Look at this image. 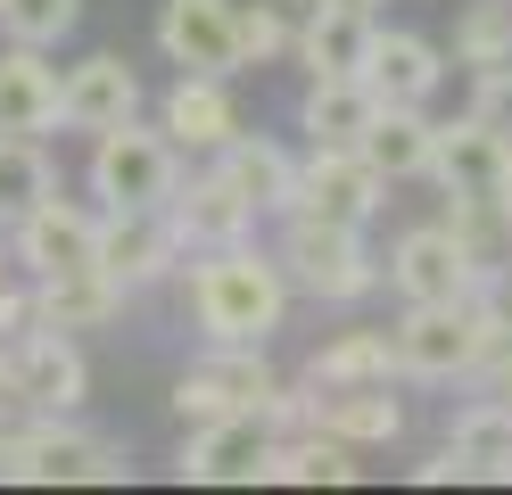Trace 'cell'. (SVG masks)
I'll list each match as a JSON object with an SVG mask.
<instances>
[{
  "mask_svg": "<svg viewBox=\"0 0 512 495\" xmlns=\"http://www.w3.org/2000/svg\"><path fill=\"white\" fill-rule=\"evenodd\" d=\"M182 306H190V330L207 347H265L290 322V273H281L273 248H256V231L223 240V248H190Z\"/></svg>",
  "mask_w": 512,
  "mask_h": 495,
  "instance_id": "obj_1",
  "label": "cell"
},
{
  "mask_svg": "<svg viewBox=\"0 0 512 495\" xmlns=\"http://www.w3.org/2000/svg\"><path fill=\"white\" fill-rule=\"evenodd\" d=\"M0 479L25 487H116L133 479V454L100 429H83L75 413H34L17 429H0Z\"/></svg>",
  "mask_w": 512,
  "mask_h": 495,
  "instance_id": "obj_2",
  "label": "cell"
},
{
  "mask_svg": "<svg viewBox=\"0 0 512 495\" xmlns=\"http://www.w3.org/2000/svg\"><path fill=\"white\" fill-rule=\"evenodd\" d=\"M281 223V273H290V297H314V306H356V297L380 289V256L364 248L356 223H323V215H273Z\"/></svg>",
  "mask_w": 512,
  "mask_h": 495,
  "instance_id": "obj_3",
  "label": "cell"
},
{
  "mask_svg": "<svg viewBox=\"0 0 512 495\" xmlns=\"http://www.w3.org/2000/svg\"><path fill=\"white\" fill-rule=\"evenodd\" d=\"M83 182H91V198H100V215H116V207H166L174 182H182V149L166 141V124L124 116L108 132H91Z\"/></svg>",
  "mask_w": 512,
  "mask_h": 495,
  "instance_id": "obj_4",
  "label": "cell"
},
{
  "mask_svg": "<svg viewBox=\"0 0 512 495\" xmlns=\"http://www.w3.org/2000/svg\"><path fill=\"white\" fill-rule=\"evenodd\" d=\"M380 281L397 289V306H463V297H479V256L463 248L455 223H413L389 240V256H380Z\"/></svg>",
  "mask_w": 512,
  "mask_h": 495,
  "instance_id": "obj_5",
  "label": "cell"
},
{
  "mask_svg": "<svg viewBox=\"0 0 512 495\" xmlns=\"http://www.w3.org/2000/svg\"><path fill=\"white\" fill-rule=\"evenodd\" d=\"M397 380H471L488 372V322H479V306L463 297V306H405L397 322Z\"/></svg>",
  "mask_w": 512,
  "mask_h": 495,
  "instance_id": "obj_6",
  "label": "cell"
},
{
  "mask_svg": "<svg viewBox=\"0 0 512 495\" xmlns=\"http://www.w3.org/2000/svg\"><path fill=\"white\" fill-rule=\"evenodd\" d=\"M9 256L25 281H58V273H91L100 264V207H75V198H34L9 223Z\"/></svg>",
  "mask_w": 512,
  "mask_h": 495,
  "instance_id": "obj_7",
  "label": "cell"
},
{
  "mask_svg": "<svg viewBox=\"0 0 512 495\" xmlns=\"http://www.w3.org/2000/svg\"><path fill=\"white\" fill-rule=\"evenodd\" d=\"M380 207H389V182L372 174L364 149H306V157H298V182H290V207H281V215H323V223L372 231Z\"/></svg>",
  "mask_w": 512,
  "mask_h": 495,
  "instance_id": "obj_8",
  "label": "cell"
},
{
  "mask_svg": "<svg viewBox=\"0 0 512 495\" xmlns=\"http://www.w3.org/2000/svg\"><path fill=\"white\" fill-rule=\"evenodd\" d=\"M273 438H281V429L265 413H223V421H199L182 438L174 471L190 487H256V479L273 471Z\"/></svg>",
  "mask_w": 512,
  "mask_h": 495,
  "instance_id": "obj_9",
  "label": "cell"
},
{
  "mask_svg": "<svg viewBox=\"0 0 512 495\" xmlns=\"http://www.w3.org/2000/svg\"><path fill=\"white\" fill-rule=\"evenodd\" d=\"M157 58L174 75H240V0H157Z\"/></svg>",
  "mask_w": 512,
  "mask_h": 495,
  "instance_id": "obj_10",
  "label": "cell"
},
{
  "mask_svg": "<svg viewBox=\"0 0 512 495\" xmlns=\"http://www.w3.org/2000/svg\"><path fill=\"white\" fill-rule=\"evenodd\" d=\"M281 388V372L265 363V347H207V363H190L174 380V413L199 429L223 413H265V396Z\"/></svg>",
  "mask_w": 512,
  "mask_h": 495,
  "instance_id": "obj_11",
  "label": "cell"
},
{
  "mask_svg": "<svg viewBox=\"0 0 512 495\" xmlns=\"http://www.w3.org/2000/svg\"><path fill=\"white\" fill-rule=\"evenodd\" d=\"M182 231H174V215L166 207H116V215H100V273H116L124 289H157V281H174L182 273Z\"/></svg>",
  "mask_w": 512,
  "mask_h": 495,
  "instance_id": "obj_12",
  "label": "cell"
},
{
  "mask_svg": "<svg viewBox=\"0 0 512 495\" xmlns=\"http://www.w3.org/2000/svg\"><path fill=\"white\" fill-rule=\"evenodd\" d=\"M430 182L446 190V207L471 198V207H512V141H496L479 116L463 124H438V165Z\"/></svg>",
  "mask_w": 512,
  "mask_h": 495,
  "instance_id": "obj_13",
  "label": "cell"
},
{
  "mask_svg": "<svg viewBox=\"0 0 512 495\" xmlns=\"http://www.w3.org/2000/svg\"><path fill=\"white\" fill-rule=\"evenodd\" d=\"M306 429H331V438H347L356 454L397 446L405 438V396H397V380H347V388H314L306 380Z\"/></svg>",
  "mask_w": 512,
  "mask_h": 495,
  "instance_id": "obj_14",
  "label": "cell"
},
{
  "mask_svg": "<svg viewBox=\"0 0 512 495\" xmlns=\"http://www.w3.org/2000/svg\"><path fill=\"white\" fill-rule=\"evenodd\" d=\"M124 116H141V66L124 50H91L67 66V83H58V124L67 132H108Z\"/></svg>",
  "mask_w": 512,
  "mask_h": 495,
  "instance_id": "obj_15",
  "label": "cell"
},
{
  "mask_svg": "<svg viewBox=\"0 0 512 495\" xmlns=\"http://www.w3.org/2000/svg\"><path fill=\"white\" fill-rule=\"evenodd\" d=\"M364 83L380 108H430L438 83H446V50L430 33H405V25H380L372 50H364Z\"/></svg>",
  "mask_w": 512,
  "mask_h": 495,
  "instance_id": "obj_16",
  "label": "cell"
},
{
  "mask_svg": "<svg viewBox=\"0 0 512 495\" xmlns=\"http://www.w3.org/2000/svg\"><path fill=\"white\" fill-rule=\"evenodd\" d=\"M17 372H25V405L34 413H83L91 405V355H83L75 330L34 322L17 339Z\"/></svg>",
  "mask_w": 512,
  "mask_h": 495,
  "instance_id": "obj_17",
  "label": "cell"
},
{
  "mask_svg": "<svg viewBox=\"0 0 512 495\" xmlns=\"http://www.w3.org/2000/svg\"><path fill=\"white\" fill-rule=\"evenodd\" d=\"M166 215H174V231H182V248H223V240H248V231L265 223V215H256L248 198L232 190V174H223L215 157L199 165V174H182V182H174Z\"/></svg>",
  "mask_w": 512,
  "mask_h": 495,
  "instance_id": "obj_18",
  "label": "cell"
},
{
  "mask_svg": "<svg viewBox=\"0 0 512 495\" xmlns=\"http://www.w3.org/2000/svg\"><path fill=\"white\" fill-rule=\"evenodd\" d=\"M157 124L182 157H215L223 141L240 132V99H232V75H174V91L157 99Z\"/></svg>",
  "mask_w": 512,
  "mask_h": 495,
  "instance_id": "obj_19",
  "label": "cell"
},
{
  "mask_svg": "<svg viewBox=\"0 0 512 495\" xmlns=\"http://www.w3.org/2000/svg\"><path fill=\"white\" fill-rule=\"evenodd\" d=\"M372 116H380V99L364 75H306V99H298L306 149H364Z\"/></svg>",
  "mask_w": 512,
  "mask_h": 495,
  "instance_id": "obj_20",
  "label": "cell"
},
{
  "mask_svg": "<svg viewBox=\"0 0 512 495\" xmlns=\"http://www.w3.org/2000/svg\"><path fill=\"white\" fill-rule=\"evenodd\" d=\"M58 66L34 42H0V132H58Z\"/></svg>",
  "mask_w": 512,
  "mask_h": 495,
  "instance_id": "obj_21",
  "label": "cell"
},
{
  "mask_svg": "<svg viewBox=\"0 0 512 495\" xmlns=\"http://www.w3.org/2000/svg\"><path fill=\"white\" fill-rule=\"evenodd\" d=\"M372 33H380V17H364V9H298V42H290V58L306 66V75H364V50H372Z\"/></svg>",
  "mask_w": 512,
  "mask_h": 495,
  "instance_id": "obj_22",
  "label": "cell"
},
{
  "mask_svg": "<svg viewBox=\"0 0 512 495\" xmlns=\"http://www.w3.org/2000/svg\"><path fill=\"white\" fill-rule=\"evenodd\" d=\"M124 306H133V289H124L116 273H100V264H91V273H58V281H34V314L50 322V330H108Z\"/></svg>",
  "mask_w": 512,
  "mask_h": 495,
  "instance_id": "obj_23",
  "label": "cell"
},
{
  "mask_svg": "<svg viewBox=\"0 0 512 495\" xmlns=\"http://www.w3.org/2000/svg\"><path fill=\"white\" fill-rule=\"evenodd\" d=\"M364 157H372V174L380 182H430V165H438V124L430 108H380L372 132H364Z\"/></svg>",
  "mask_w": 512,
  "mask_h": 495,
  "instance_id": "obj_24",
  "label": "cell"
},
{
  "mask_svg": "<svg viewBox=\"0 0 512 495\" xmlns=\"http://www.w3.org/2000/svg\"><path fill=\"white\" fill-rule=\"evenodd\" d=\"M215 165H223V174H232V190L248 198L256 215H281V207H290V182H298V157L281 149V141H265V132H248V124H240L232 141L215 149Z\"/></svg>",
  "mask_w": 512,
  "mask_h": 495,
  "instance_id": "obj_25",
  "label": "cell"
},
{
  "mask_svg": "<svg viewBox=\"0 0 512 495\" xmlns=\"http://www.w3.org/2000/svg\"><path fill=\"white\" fill-rule=\"evenodd\" d=\"M446 454L463 462V479H512V405L496 388L446 421Z\"/></svg>",
  "mask_w": 512,
  "mask_h": 495,
  "instance_id": "obj_26",
  "label": "cell"
},
{
  "mask_svg": "<svg viewBox=\"0 0 512 495\" xmlns=\"http://www.w3.org/2000/svg\"><path fill=\"white\" fill-rule=\"evenodd\" d=\"M265 479H281V487H356L364 462H356L347 438H331V429H281Z\"/></svg>",
  "mask_w": 512,
  "mask_h": 495,
  "instance_id": "obj_27",
  "label": "cell"
},
{
  "mask_svg": "<svg viewBox=\"0 0 512 495\" xmlns=\"http://www.w3.org/2000/svg\"><path fill=\"white\" fill-rule=\"evenodd\" d=\"M314 388H347V380H397V330H380V322H356V330H339V339H323L306 355V372Z\"/></svg>",
  "mask_w": 512,
  "mask_h": 495,
  "instance_id": "obj_28",
  "label": "cell"
},
{
  "mask_svg": "<svg viewBox=\"0 0 512 495\" xmlns=\"http://www.w3.org/2000/svg\"><path fill=\"white\" fill-rule=\"evenodd\" d=\"M50 190H58V165L42 149V132H0V223H17Z\"/></svg>",
  "mask_w": 512,
  "mask_h": 495,
  "instance_id": "obj_29",
  "label": "cell"
},
{
  "mask_svg": "<svg viewBox=\"0 0 512 495\" xmlns=\"http://www.w3.org/2000/svg\"><path fill=\"white\" fill-rule=\"evenodd\" d=\"M512 58V0H463L455 9V66H504Z\"/></svg>",
  "mask_w": 512,
  "mask_h": 495,
  "instance_id": "obj_30",
  "label": "cell"
},
{
  "mask_svg": "<svg viewBox=\"0 0 512 495\" xmlns=\"http://www.w3.org/2000/svg\"><path fill=\"white\" fill-rule=\"evenodd\" d=\"M75 25H83V0H0V42L58 50Z\"/></svg>",
  "mask_w": 512,
  "mask_h": 495,
  "instance_id": "obj_31",
  "label": "cell"
},
{
  "mask_svg": "<svg viewBox=\"0 0 512 495\" xmlns=\"http://www.w3.org/2000/svg\"><path fill=\"white\" fill-rule=\"evenodd\" d=\"M298 42V9H281V0H240V58L248 66H281Z\"/></svg>",
  "mask_w": 512,
  "mask_h": 495,
  "instance_id": "obj_32",
  "label": "cell"
},
{
  "mask_svg": "<svg viewBox=\"0 0 512 495\" xmlns=\"http://www.w3.org/2000/svg\"><path fill=\"white\" fill-rule=\"evenodd\" d=\"M463 116H479L496 141H512V58H504V66H479V75H471V108H463Z\"/></svg>",
  "mask_w": 512,
  "mask_h": 495,
  "instance_id": "obj_33",
  "label": "cell"
},
{
  "mask_svg": "<svg viewBox=\"0 0 512 495\" xmlns=\"http://www.w3.org/2000/svg\"><path fill=\"white\" fill-rule=\"evenodd\" d=\"M471 306H479V322H488V355H496V347H512V264H496V273L479 281Z\"/></svg>",
  "mask_w": 512,
  "mask_h": 495,
  "instance_id": "obj_34",
  "label": "cell"
},
{
  "mask_svg": "<svg viewBox=\"0 0 512 495\" xmlns=\"http://www.w3.org/2000/svg\"><path fill=\"white\" fill-rule=\"evenodd\" d=\"M34 322H42V314H34V281L9 273V281H0V347H17Z\"/></svg>",
  "mask_w": 512,
  "mask_h": 495,
  "instance_id": "obj_35",
  "label": "cell"
},
{
  "mask_svg": "<svg viewBox=\"0 0 512 495\" xmlns=\"http://www.w3.org/2000/svg\"><path fill=\"white\" fill-rule=\"evenodd\" d=\"M488 388L512 405V347H496V355H488Z\"/></svg>",
  "mask_w": 512,
  "mask_h": 495,
  "instance_id": "obj_36",
  "label": "cell"
},
{
  "mask_svg": "<svg viewBox=\"0 0 512 495\" xmlns=\"http://www.w3.org/2000/svg\"><path fill=\"white\" fill-rule=\"evenodd\" d=\"M323 9H364V17H380V0H323Z\"/></svg>",
  "mask_w": 512,
  "mask_h": 495,
  "instance_id": "obj_37",
  "label": "cell"
},
{
  "mask_svg": "<svg viewBox=\"0 0 512 495\" xmlns=\"http://www.w3.org/2000/svg\"><path fill=\"white\" fill-rule=\"evenodd\" d=\"M17 273V256H9V231H0V281H9Z\"/></svg>",
  "mask_w": 512,
  "mask_h": 495,
  "instance_id": "obj_38",
  "label": "cell"
},
{
  "mask_svg": "<svg viewBox=\"0 0 512 495\" xmlns=\"http://www.w3.org/2000/svg\"><path fill=\"white\" fill-rule=\"evenodd\" d=\"M281 9H314V0H281Z\"/></svg>",
  "mask_w": 512,
  "mask_h": 495,
  "instance_id": "obj_39",
  "label": "cell"
}]
</instances>
